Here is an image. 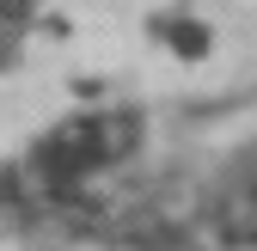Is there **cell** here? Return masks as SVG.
<instances>
[{
	"label": "cell",
	"instance_id": "cell-1",
	"mask_svg": "<svg viewBox=\"0 0 257 251\" xmlns=\"http://www.w3.org/2000/svg\"><path fill=\"white\" fill-rule=\"evenodd\" d=\"M159 31H166V43L178 49V55H208V25L202 19H159Z\"/></svg>",
	"mask_w": 257,
	"mask_h": 251
},
{
	"label": "cell",
	"instance_id": "cell-3",
	"mask_svg": "<svg viewBox=\"0 0 257 251\" xmlns=\"http://www.w3.org/2000/svg\"><path fill=\"white\" fill-rule=\"evenodd\" d=\"M251 208H257V184H251Z\"/></svg>",
	"mask_w": 257,
	"mask_h": 251
},
{
	"label": "cell",
	"instance_id": "cell-2",
	"mask_svg": "<svg viewBox=\"0 0 257 251\" xmlns=\"http://www.w3.org/2000/svg\"><path fill=\"white\" fill-rule=\"evenodd\" d=\"M37 7H43V0H0V31L31 25V19H37Z\"/></svg>",
	"mask_w": 257,
	"mask_h": 251
}]
</instances>
